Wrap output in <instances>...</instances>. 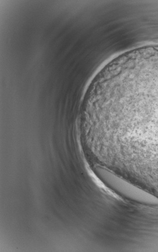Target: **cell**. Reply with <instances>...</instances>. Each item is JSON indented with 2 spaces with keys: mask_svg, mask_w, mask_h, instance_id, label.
<instances>
[{
  "mask_svg": "<svg viewBox=\"0 0 158 252\" xmlns=\"http://www.w3.org/2000/svg\"><path fill=\"white\" fill-rule=\"evenodd\" d=\"M127 84L129 105L140 118L144 137L158 138V65L136 72Z\"/></svg>",
  "mask_w": 158,
  "mask_h": 252,
  "instance_id": "obj_1",
  "label": "cell"
},
{
  "mask_svg": "<svg viewBox=\"0 0 158 252\" xmlns=\"http://www.w3.org/2000/svg\"><path fill=\"white\" fill-rule=\"evenodd\" d=\"M95 172L105 185L124 197L141 204L158 205L157 197L109 170L97 167L95 168Z\"/></svg>",
  "mask_w": 158,
  "mask_h": 252,
  "instance_id": "obj_2",
  "label": "cell"
}]
</instances>
